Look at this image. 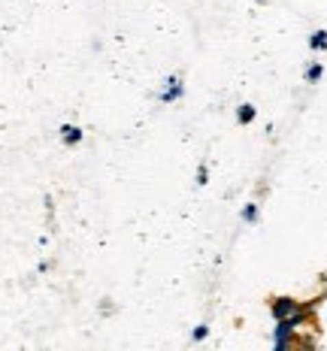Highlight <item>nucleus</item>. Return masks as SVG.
I'll return each mask as SVG.
<instances>
[{
	"mask_svg": "<svg viewBox=\"0 0 327 351\" xmlns=\"http://www.w3.org/2000/svg\"><path fill=\"white\" fill-rule=\"evenodd\" d=\"M273 346L276 351H288L291 346H297V327L288 318H279L273 327Z\"/></svg>",
	"mask_w": 327,
	"mask_h": 351,
	"instance_id": "f257e3e1",
	"label": "nucleus"
},
{
	"mask_svg": "<svg viewBox=\"0 0 327 351\" xmlns=\"http://www.w3.org/2000/svg\"><path fill=\"white\" fill-rule=\"evenodd\" d=\"M297 309H303V303H297L294 297H276L273 303H270V312H273V318H276V321L294 315Z\"/></svg>",
	"mask_w": 327,
	"mask_h": 351,
	"instance_id": "f03ea898",
	"label": "nucleus"
},
{
	"mask_svg": "<svg viewBox=\"0 0 327 351\" xmlns=\"http://www.w3.org/2000/svg\"><path fill=\"white\" fill-rule=\"evenodd\" d=\"M182 94H185V82H182L179 76H170L167 85L161 88V94H158V100H161V104H176Z\"/></svg>",
	"mask_w": 327,
	"mask_h": 351,
	"instance_id": "7ed1b4c3",
	"label": "nucleus"
},
{
	"mask_svg": "<svg viewBox=\"0 0 327 351\" xmlns=\"http://www.w3.org/2000/svg\"><path fill=\"white\" fill-rule=\"evenodd\" d=\"M58 134H61L64 145H79L85 140V130L79 128V124H61V130H58Z\"/></svg>",
	"mask_w": 327,
	"mask_h": 351,
	"instance_id": "20e7f679",
	"label": "nucleus"
},
{
	"mask_svg": "<svg viewBox=\"0 0 327 351\" xmlns=\"http://www.w3.org/2000/svg\"><path fill=\"white\" fill-rule=\"evenodd\" d=\"M239 218H243V224H254L261 218V206H258V203H245L243 215H239Z\"/></svg>",
	"mask_w": 327,
	"mask_h": 351,
	"instance_id": "39448f33",
	"label": "nucleus"
},
{
	"mask_svg": "<svg viewBox=\"0 0 327 351\" xmlns=\"http://www.w3.org/2000/svg\"><path fill=\"white\" fill-rule=\"evenodd\" d=\"M254 115H258V109H254L252 104H243V106L237 109V121H239V124H252Z\"/></svg>",
	"mask_w": 327,
	"mask_h": 351,
	"instance_id": "423d86ee",
	"label": "nucleus"
},
{
	"mask_svg": "<svg viewBox=\"0 0 327 351\" xmlns=\"http://www.w3.org/2000/svg\"><path fill=\"white\" fill-rule=\"evenodd\" d=\"M309 49H315V52H324L327 49V31H315L309 36Z\"/></svg>",
	"mask_w": 327,
	"mask_h": 351,
	"instance_id": "0eeeda50",
	"label": "nucleus"
},
{
	"mask_svg": "<svg viewBox=\"0 0 327 351\" xmlns=\"http://www.w3.org/2000/svg\"><path fill=\"white\" fill-rule=\"evenodd\" d=\"M322 76H324V67H322L318 61H315V64H309V67H306V82H309V85H315Z\"/></svg>",
	"mask_w": 327,
	"mask_h": 351,
	"instance_id": "6e6552de",
	"label": "nucleus"
},
{
	"mask_svg": "<svg viewBox=\"0 0 327 351\" xmlns=\"http://www.w3.org/2000/svg\"><path fill=\"white\" fill-rule=\"evenodd\" d=\"M206 336H209V324H197V327H194V333H191V339L194 342H203Z\"/></svg>",
	"mask_w": 327,
	"mask_h": 351,
	"instance_id": "1a4fd4ad",
	"label": "nucleus"
},
{
	"mask_svg": "<svg viewBox=\"0 0 327 351\" xmlns=\"http://www.w3.org/2000/svg\"><path fill=\"white\" fill-rule=\"evenodd\" d=\"M206 179H209V170H206V164H200L197 167V185H206Z\"/></svg>",
	"mask_w": 327,
	"mask_h": 351,
	"instance_id": "9d476101",
	"label": "nucleus"
},
{
	"mask_svg": "<svg viewBox=\"0 0 327 351\" xmlns=\"http://www.w3.org/2000/svg\"><path fill=\"white\" fill-rule=\"evenodd\" d=\"M100 315H109V300H100Z\"/></svg>",
	"mask_w": 327,
	"mask_h": 351,
	"instance_id": "9b49d317",
	"label": "nucleus"
},
{
	"mask_svg": "<svg viewBox=\"0 0 327 351\" xmlns=\"http://www.w3.org/2000/svg\"><path fill=\"white\" fill-rule=\"evenodd\" d=\"M258 3H267V0H258Z\"/></svg>",
	"mask_w": 327,
	"mask_h": 351,
	"instance_id": "f8f14e48",
	"label": "nucleus"
}]
</instances>
